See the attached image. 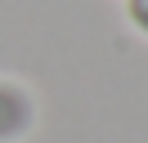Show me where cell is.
I'll list each match as a JSON object with an SVG mask.
<instances>
[{"mask_svg":"<svg viewBox=\"0 0 148 143\" xmlns=\"http://www.w3.org/2000/svg\"><path fill=\"white\" fill-rule=\"evenodd\" d=\"M121 9H126V22L148 40V0H121Z\"/></svg>","mask_w":148,"mask_h":143,"instance_id":"obj_2","label":"cell"},{"mask_svg":"<svg viewBox=\"0 0 148 143\" xmlns=\"http://www.w3.org/2000/svg\"><path fill=\"white\" fill-rule=\"evenodd\" d=\"M40 121L36 89L18 76H0V143H23Z\"/></svg>","mask_w":148,"mask_h":143,"instance_id":"obj_1","label":"cell"}]
</instances>
